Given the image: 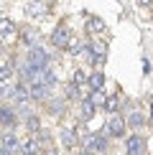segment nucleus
I'll use <instances>...</instances> for the list:
<instances>
[{"instance_id":"7ed1b4c3","label":"nucleus","mask_w":153,"mask_h":155,"mask_svg":"<svg viewBox=\"0 0 153 155\" xmlns=\"http://www.w3.org/2000/svg\"><path fill=\"white\" fill-rule=\"evenodd\" d=\"M51 43H54L56 48H69V43H72V33H69L66 25H59V28L51 33Z\"/></svg>"},{"instance_id":"ddd939ff","label":"nucleus","mask_w":153,"mask_h":155,"mask_svg":"<svg viewBox=\"0 0 153 155\" xmlns=\"http://www.w3.org/2000/svg\"><path fill=\"white\" fill-rule=\"evenodd\" d=\"M61 143L66 147H74L76 145V132L72 130V127H64V130H61Z\"/></svg>"},{"instance_id":"b1692460","label":"nucleus","mask_w":153,"mask_h":155,"mask_svg":"<svg viewBox=\"0 0 153 155\" xmlns=\"http://www.w3.org/2000/svg\"><path fill=\"white\" fill-rule=\"evenodd\" d=\"M66 97L69 99H79V87H76V84H69L66 87Z\"/></svg>"},{"instance_id":"6e6552de","label":"nucleus","mask_w":153,"mask_h":155,"mask_svg":"<svg viewBox=\"0 0 153 155\" xmlns=\"http://www.w3.org/2000/svg\"><path fill=\"white\" fill-rule=\"evenodd\" d=\"M10 99H13V102H18V104H25V102L31 99V92H28V87H25V84H15V87H13V94H10Z\"/></svg>"},{"instance_id":"0eeeda50","label":"nucleus","mask_w":153,"mask_h":155,"mask_svg":"<svg viewBox=\"0 0 153 155\" xmlns=\"http://www.w3.org/2000/svg\"><path fill=\"white\" fill-rule=\"evenodd\" d=\"M89 51V61H94V64H102L105 61V54H107V48H105V43H100V41H92L87 46Z\"/></svg>"},{"instance_id":"f257e3e1","label":"nucleus","mask_w":153,"mask_h":155,"mask_svg":"<svg viewBox=\"0 0 153 155\" xmlns=\"http://www.w3.org/2000/svg\"><path fill=\"white\" fill-rule=\"evenodd\" d=\"M49 61H51V56H49L41 46H36V48L28 51V61H25V64H28L31 69H36V71H46V69H49Z\"/></svg>"},{"instance_id":"2eb2a0df","label":"nucleus","mask_w":153,"mask_h":155,"mask_svg":"<svg viewBox=\"0 0 153 155\" xmlns=\"http://www.w3.org/2000/svg\"><path fill=\"white\" fill-rule=\"evenodd\" d=\"M87 31H89V33H100V31H105V21H102V18H89V21H87Z\"/></svg>"},{"instance_id":"f03ea898","label":"nucleus","mask_w":153,"mask_h":155,"mask_svg":"<svg viewBox=\"0 0 153 155\" xmlns=\"http://www.w3.org/2000/svg\"><path fill=\"white\" fill-rule=\"evenodd\" d=\"M84 150H89V153H105L107 150V137L105 135H87L84 137Z\"/></svg>"},{"instance_id":"39448f33","label":"nucleus","mask_w":153,"mask_h":155,"mask_svg":"<svg viewBox=\"0 0 153 155\" xmlns=\"http://www.w3.org/2000/svg\"><path fill=\"white\" fill-rule=\"evenodd\" d=\"M125 150H127V155H143L145 153V140L140 135H130L125 140Z\"/></svg>"},{"instance_id":"f8f14e48","label":"nucleus","mask_w":153,"mask_h":155,"mask_svg":"<svg viewBox=\"0 0 153 155\" xmlns=\"http://www.w3.org/2000/svg\"><path fill=\"white\" fill-rule=\"evenodd\" d=\"M87 81H89V87H92V92H100V89L105 87V74H102V71H94Z\"/></svg>"},{"instance_id":"393cba45","label":"nucleus","mask_w":153,"mask_h":155,"mask_svg":"<svg viewBox=\"0 0 153 155\" xmlns=\"http://www.w3.org/2000/svg\"><path fill=\"white\" fill-rule=\"evenodd\" d=\"M84 81H87V74H84V71H74V79H72V84H76V87H82Z\"/></svg>"},{"instance_id":"9b49d317","label":"nucleus","mask_w":153,"mask_h":155,"mask_svg":"<svg viewBox=\"0 0 153 155\" xmlns=\"http://www.w3.org/2000/svg\"><path fill=\"white\" fill-rule=\"evenodd\" d=\"M15 33V23L10 18H0V38H8Z\"/></svg>"},{"instance_id":"cd10ccee","label":"nucleus","mask_w":153,"mask_h":155,"mask_svg":"<svg viewBox=\"0 0 153 155\" xmlns=\"http://www.w3.org/2000/svg\"><path fill=\"white\" fill-rule=\"evenodd\" d=\"M0 155H10V153H8V150H0Z\"/></svg>"},{"instance_id":"9d476101","label":"nucleus","mask_w":153,"mask_h":155,"mask_svg":"<svg viewBox=\"0 0 153 155\" xmlns=\"http://www.w3.org/2000/svg\"><path fill=\"white\" fill-rule=\"evenodd\" d=\"M15 112H13V109L10 107H0V125H3V127H13V125H15Z\"/></svg>"},{"instance_id":"4be33fe9","label":"nucleus","mask_w":153,"mask_h":155,"mask_svg":"<svg viewBox=\"0 0 153 155\" xmlns=\"http://www.w3.org/2000/svg\"><path fill=\"white\" fill-rule=\"evenodd\" d=\"M25 125H28V130H41V122H38V117H36V114H31V117L28 120H25Z\"/></svg>"},{"instance_id":"5701e85b","label":"nucleus","mask_w":153,"mask_h":155,"mask_svg":"<svg viewBox=\"0 0 153 155\" xmlns=\"http://www.w3.org/2000/svg\"><path fill=\"white\" fill-rule=\"evenodd\" d=\"M120 107V102H117V97H107V102H105V109L107 112H115V109Z\"/></svg>"},{"instance_id":"423d86ee","label":"nucleus","mask_w":153,"mask_h":155,"mask_svg":"<svg viewBox=\"0 0 153 155\" xmlns=\"http://www.w3.org/2000/svg\"><path fill=\"white\" fill-rule=\"evenodd\" d=\"M49 13V5L43 3V0H31L28 5H25V15L28 18H43Z\"/></svg>"},{"instance_id":"20e7f679","label":"nucleus","mask_w":153,"mask_h":155,"mask_svg":"<svg viewBox=\"0 0 153 155\" xmlns=\"http://www.w3.org/2000/svg\"><path fill=\"white\" fill-rule=\"evenodd\" d=\"M105 130H107V135H112V137H123L125 135V120L117 117V114H112V117L107 120Z\"/></svg>"},{"instance_id":"bb28decb","label":"nucleus","mask_w":153,"mask_h":155,"mask_svg":"<svg viewBox=\"0 0 153 155\" xmlns=\"http://www.w3.org/2000/svg\"><path fill=\"white\" fill-rule=\"evenodd\" d=\"M79 155H92V153H89V150H82V153H79Z\"/></svg>"},{"instance_id":"f3484780","label":"nucleus","mask_w":153,"mask_h":155,"mask_svg":"<svg viewBox=\"0 0 153 155\" xmlns=\"http://www.w3.org/2000/svg\"><path fill=\"white\" fill-rule=\"evenodd\" d=\"M10 76H13V66H10L8 61H0V84L8 81Z\"/></svg>"},{"instance_id":"4468645a","label":"nucleus","mask_w":153,"mask_h":155,"mask_svg":"<svg viewBox=\"0 0 153 155\" xmlns=\"http://www.w3.org/2000/svg\"><path fill=\"white\" fill-rule=\"evenodd\" d=\"M28 92H31V99H46L49 97V89L43 84H33V87H28Z\"/></svg>"},{"instance_id":"6ab92c4d","label":"nucleus","mask_w":153,"mask_h":155,"mask_svg":"<svg viewBox=\"0 0 153 155\" xmlns=\"http://www.w3.org/2000/svg\"><path fill=\"white\" fill-rule=\"evenodd\" d=\"M127 125H130V127H143L145 125V117L140 112H133L130 117H127Z\"/></svg>"},{"instance_id":"aec40b11","label":"nucleus","mask_w":153,"mask_h":155,"mask_svg":"<svg viewBox=\"0 0 153 155\" xmlns=\"http://www.w3.org/2000/svg\"><path fill=\"white\" fill-rule=\"evenodd\" d=\"M89 102H92L94 107H97V104H102V107H105L107 97H105V92H102V89H100V92H92V97H89Z\"/></svg>"},{"instance_id":"a211bd4d","label":"nucleus","mask_w":153,"mask_h":155,"mask_svg":"<svg viewBox=\"0 0 153 155\" xmlns=\"http://www.w3.org/2000/svg\"><path fill=\"white\" fill-rule=\"evenodd\" d=\"M92 114H94V104L89 99H82V117L84 120H92Z\"/></svg>"},{"instance_id":"1a4fd4ad","label":"nucleus","mask_w":153,"mask_h":155,"mask_svg":"<svg viewBox=\"0 0 153 155\" xmlns=\"http://www.w3.org/2000/svg\"><path fill=\"white\" fill-rule=\"evenodd\" d=\"M18 145H21V140H18L13 132H8V135H3V137H0V150L13 153V150H18Z\"/></svg>"},{"instance_id":"dca6fc26","label":"nucleus","mask_w":153,"mask_h":155,"mask_svg":"<svg viewBox=\"0 0 153 155\" xmlns=\"http://www.w3.org/2000/svg\"><path fill=\"white\" fill-rule=\"evenodd\" d=\"M41 150V140H28V143H23V155H36Z\"/></svg>"},{"instance_id":"412c9836","label":"nucleus","mask_w":153,"mask_h":155,"mask_svg":"<svg viewBox=\"0 0 153 155\" xmlns=\"http://www.w3.org/2000/svg\"><path fill=\"white\" fill-rule=\"evenodd\" d=\"M21 41L25 43V46H31V48H36V33H33V31H25V33L21 36Z\"/></svg>"},{"instance_id":"a878e982","label":"nucleus","mask_w":153,"mask_h":155,"mask_svg":"<svg viewBox=\"0 0 153 155\" xmlns=\"http://www.w3.org/2000/svg\"><path fill=\"white\" fill-rule=\"evenodd\" d=\"M153 0H138V5H151Z\"/></svg>"}]
</instances>
